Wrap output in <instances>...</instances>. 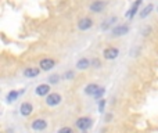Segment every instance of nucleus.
<instances>
[{"instance_id": "f257e3e1", "label": "nucleus", "mask_w": 158, "mask_h": 133, "mask_svg": "<svg viewBox=\"0 0 158 133\" xmlns=\"http://www.w3.org/2000/svg\"><path fill=\"white\" fill-rule=\"evenodd\" d=\"M60 101H61V96L58 93H52V94H49L46 97V103L50 107H54L57 104H60Z\"/></svg>"}, {"instance_id": "f03ea898", "label": "nucleus", "mask_w": 158, "mask_h": 133, "mask_svg": "<svg viewBox=\"0 0 158 133\" xmlns=\"http://www.w3.org/2000/svg\"><path fill=\"white\" fill-rule=\"evenodd\" d=\"M103 54L107 60H115V58L118 57V54H119V52H118L117 47H107Z\"/></svg>"}, {"instance_id": "7ed1b4c3", "label": "nucleus", "mask_w": 158, "mask_h": 133, "mask_svg": "<svg viewBox=\"0 0 158 133\" xmlns=\"http://www.w3.org/2000/svg\"><path fill=\"white\" fill-rule=\"evenodd\" d=\"M104 7H106V3L101 2V0H96V2H93L92 4H90V11H93V13H100V11L104 10Z\"/></svg>"}, {"instance_id": "20e7f679", "label": "nucleus", "mask_w": 158, "mask_h": 133, "mask_svg": "<svg viewBox=\"0 0 158 133\" xmlns=\"http://www.w3.org/2000/svg\"><path fill=\"white\" fill-rule=\"evenodd\" d=\"M128 32H129L128 25H118L117 28L112 29V35L114 36H122V35H126Z\"/></svg>"}, {"instance_id": "39448f33", "label": "nucleus", "mask_w": 158, "mask_h": 133, "mask_svg": "<svg viewBox=\"0 0 158 133\" xmlns=\"http://www.w3.org/2000/svg\"><path fill=\"white\" fill-rule=\"evenodd\" d=\"M77 126H78V129H81V131H86V129H89V126H90V119L86 117L79 118L77 121Z\"/></svg>"}, {"instance_id": "423d86ee", "label": "nucleus", "mask_w": 158, "mask_h": 133, "mask_svg": "<svg viewBox=\"0 0 158 133\" xmlns=\"http://www.w3.org/2000/svg\"><path fill=\"white\" fill-rule=\"evenodd\" d=\"M54 65H56V63L53 58H43V60L40 61V68L43 71H50Z\"/></svg>"}, {"instance_id": "0eeeda50", "label": "nucleus", "mask_w": 158, "mask_h": 133, "mask_svg": "<svg viewBox=\"0 0 158 133\" xmlns=\"http://www.w3.org/2000/svg\"><path fill=\"white\" fill-rule=\"evenodd\" d=\"M47 128V122L44 119H35L32 122V129L33 131H44Z\"/></svg>"}, {"instance_id": "6e6552de", "label": "nucleus", "mask_w": 158, "mask_h": 133, "mask_svg": "<svg viewBox=\"0 0 158 133\" xmlns=\"http://www.w3.org/2000/svg\"><path fill=\"white\" fill-rule=\"evenodd\" d=\"M92 25H93V21L90 18H82L78 22V28L81 31H87L89 28H92Z\"/></svg>"}, {"instance_id": "1a4fd4ad", "label": "nucleus", "mask_w": 158, "mask_h": 133, "mask_svg": "<svg viewBox=\"0 0 158 133\" xmlns=\"http://www.w3.org/2000/svg\"><path fill=\"white\" fill-rule=\"evenodd\" d=\"M100 89H101V87H98L97 85L90 83V85H87V86H86V89H85V93H86V94H89V96H96Z\"/></svg>"}, {"instance_id": "9d476101", "label": "nucleus", "mask_w": 158, "mask_h": 133, "mask_svg": "<svg viewBox=\"0 0 158 133\" xmlns=\"http://www.w3.org/2000/svg\"><path fill=\"white\" fill-rule=\"evenodd\" d=\"M32 111H33L32 104H29V103H24L21 107H19V112H21V115H24V117L31 115V112Z\"/></svg>"}, {"instance_id": "9b49d317", "label": "nucleus", "mask_w": 158, "mask_h": 133, "mask_svg": "<svg viewBox=\"0 0 158 133\" xmlns=\"http://www.w3.org/2000/svg\"><path fill=\"white\" fill-rule=\"evenodd\" d=\"M49 92H50L49 85H39L36 87V94L38 96H46V94H49Z\"/></svg>"}, {"instance_id": "f8f14e48", "label": "nucleus", "mask_w": 158, "mask_h": 133, "mask_svg": "<svg viewBox=\"0 0 158 133\" xmlns=\"http://www.w3.org/2000/svg\"><path fill=\"white\" fill-rule=\"evenodd\" d=\"M24 75L27 76V78H35V76L39 75V69L38 68H27V69L24 71Z\"/></svg>"}, {"instance_id": "ddd939ff", "label": "nucleus", "mask_w": 158, "mask_h": 133, "mask_svg": "<svg viewBox=\"0 0 158 133\" xmlns=\"http://www.w3.org/2000/svg\"><path fill=\"white\" fill-rule=\"evenodd\" d=\"M140 3H142V0H136V2H135V4L132 6V8L129 10V13L126 14V15H128V18H132V17H133L135 14H136V11H137V8H139Z\"/></svg>"}, {"instance_id": "4468645a", "label": "nucleus", "mask_w": 158, "mask_h": 133, "mask_svg": "<svg viewBox=\"0 0 158 133\" xmlns=\"http://www.w3.org/2000/svg\"><path fill=\"white\" fill-rule=\"evenodd\" d=\"M89 65H90V61L87 60V58H81V60L77 63V67L79 69H86Z\"/></svg>"}, {"instance_id": "2eb2a0df", "label": "nucleus", "mask_w": 158, "mask_h": 133, "mask_svg": "<svg viewBox=\"0 0 158 133\" xmlns=\"http://www.w3.org/2000/svg\"><path fill=\"white\" fill-rule=\"evenodd\" d=\"M153 8H154V6H153V4H148L147 7H146L144 10H143L142 13H140V17H142V18H146V17H147L148 14H150L151 11H153Z\"/></svg>"}, {"instance_id": "dca6fc26", "label": "nucleus", "mask_w": 158, "mask_h": 133, "mask_svg": "<svg viewBox=\"0 0 158 133\" xmlns=\"http://www.w3.org/2000/svg\"><path fill=\"white\" fill-rule=\"evenodd\" d=\"M115 21H117V17H111V18H108L106 21V24H103V27L101 28H103V29H108V27H111Z\"/></svg>"}, {"instance_id": "f3484780", "label": "nucleus", "mask_w": 158, "mask_h": 133, "mask_svg": "<svg viewBox=\"0 0 158 133\" xmlns=\"http://www.w3.org/2000/svg\"><path fill=\"white\" fill-rule=\"evenodd\" d=\"M18 94H19L18 92H14V90H13V92L8 93L7 100H8V101H15V100H17V97H18Z\"/></svg>"}, {"instance_id": "a211bd4d", "label": "nucleus", "mask_w": 158, "mask_h": 133, "mask_svg": "<svg viewBox=\"0 0 158 133\" xmlns=\"http://www.w3.org/2000/svg\"><path fill=\"white\" fill-rule=\"evenodd\" d=\"M57 133H72V129L71 128H67V126H65V128H61Z\"/></svg>"}, {"instance_id": "6ab92c4d", "label": "nucleus", "mask_w": 158, "mask_h": 133, "mask_svg": "<svg viewBox=\"0 0 158 133\" xmlns=\"http://www.w3.org/2000/svg\"><path fill=\"white\" fill-rule=\"evenodd\" d=\"M49 81H50V83H57V82H58V76L57 75H52L49 78Z\"/></svg>"}, {"instance_id": "aec40b11", "label": "nucleus", "mask_w": 158, "mask_h": 133, "mask_svg": "<svg viewBox=\"0 0 158 133\" xmlns=\"http://www.w3.org/2000/svg\"><path fill=\"white\" fill-rule=\"evenodd\" d=\"M103 93H104V89H100V90H98V93H97V94H96L94 96V97H101V96H103Z\"/></svg>"}, {"instance_id": "412c9836", "label": "nucleus", "mask_w": 158, "mask_h": 133, "mask_svg": "<svg viewBox=\"0 0 158 133\" xmlns=\"http://www.w3.org/2000/svg\"><path fill=\"white\" fill-rule=\"evenodd\" d=\"M72 76H74V72H71V71H69L68 73H65V78H68V79H71Z\"/></svg>"}, {"instance_id": "4be33fe9", "label": "nucleus", "mask_w": 158, "mask_h": 133, "mask_svg": "<svg viewBox=\"0 0 158 133\" xmlns=\"http://www.w3.org/2000/svg\"><path fill=\"white\" fill-rule=\"evenodd\" d=\"M93 64H94V65H96V67H100V63H98V61H97V60H94V61H93Z\"/></svg>"}]
</instances>
